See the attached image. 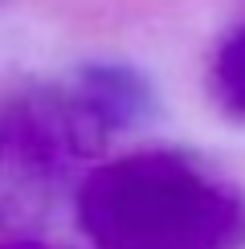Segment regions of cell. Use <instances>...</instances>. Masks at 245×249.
I'll return each instance as SVG.
<instances>
[{"label": "cell", "mask_w": 245, "mask_h": 249, "mask_svg": "<svg viewBox=\"0 0 245 249\" xmlns=\"http://www.w3.org/2000/svg\"><path fill=\"white\" fill-rule=\"evenodd\" d=\"M151 110V82L115 61L82 66L57 82L0 90V233L45 213L82 160Z\"/></svg>", "instance_id": "cell-1"}, {"label": "cell", "mask_w": 245, "mask_h": 249, "mask_svg": "<svg viewBox=\"0 0 245 249\" xmlns=\"http://www.w3.org/2000/svg\"><path fill=\"white\" fill-rule=\"evenodd\" d=\"M94 249H245V192L180 147H139L78 184Z\"/></svg>", "instance_id": "cell-2"}, {"label": "cell", "mask_w": 245, "mask_h": 249, "mask_svg": "<svg viewBox=\"0 0 245 249\" xmlns=\"http://www.w3.org/2000/svg\"><path fill=\"white\" fill-rule=\"evenodd\" d=\"M212 90H217L221 107L233 115H245V25L237 33L225 37L212 61Z\"/></svg>", "instance_id": "cell-3"}, {"label": "cell", "mask_w": 245, "mask_h": 249, "mask_svg": "<svg viewBox=\"0 0 245 249\" xmlns=\"http://www.w3.org/2000/svg\"><path fill=\"white\" fill-rule=\"evenodd\" d=\"M0 249H45V245H37V241H0Z\"/></svg>", "instance_id": "cell-4"}]
</instances>
